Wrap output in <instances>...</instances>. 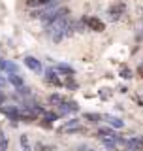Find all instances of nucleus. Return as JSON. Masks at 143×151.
Listing matches in <instances>:
<instances>
[{
    "label": "nucleus",
    "instance_id": "f257e3e1",
    "mask_svg": "<svg viewBox=\"0 0 143 151\" xmlns=\"http://www.w3.org/2000/svg\"><path fill=\"white\" fill-rule=\"evenodd\" d=\"M70 21H68V17H59V19H55V21H51V23H47V34H49L51 40H55V42H60L62 38H66L70 34Z\"/></svg>",
    "mask_w": 143,
    "mask_h": 151
},
{
    "label": "nucleus",
    "instance_id": "f03ea898",
    "mask_svg": "<svg viewBox=\"0 0 143 151\" xmlns=\"http://www.w3.org/2000/svg\"><path fill=\"white\" fill-rule=\"evenodd\" d=\"M66 13H68V9L60 8L56 2H53V4H49V6H44V8L36 9L32 15L41 19V21H45V23H51V21H55V19H59V17H66Z\"/></svg>",
    "mask_w": 143,
    "mask_h": 151
},
{
    "label": "nucleus",
    "instance_id": "7ed1b4c3",
    "mask_svg": "<svg viewBox=\"0 0 143 151\" xmlns=\"http://www.w3.org/2000/svg\"><path fill=\"white\" fill-rule=\"evenodd\" d=\"M25 66H28V68L32 70V72H36V74H40L41 72V63L38 59H34V57H25Z\"/></svg>",
    "mask_w": 143,
    "mask_h": 151
},
{
    "label": "nucleus",
    "instance_id": "20e7f679",
    "mask_svg": "<svg viewBox=\"0 0 143 151\" xmlns=\"http://www.w3.org/2000/svg\"><path fill=\"white\" fill-rule=\"evenodd\" d=\"M81 127H79V121L77 119H72L68 121L64 127H60V132H74V130H79Z\"/></svg>",
    "mask_w": 143,
    "mask_h": 151
},
{
    "label": "nucleus",
    "instance_id": "39448f33",
    "mask_svg": "<svg viewBox=\"0 0 143 151\" xmlns=\"http://www.w3.org/2000/svg\"><path fill=\"white\" fill-rule=\"evenodd\" d=\"M104 119H106L111 127H115V129H122V127H124V121H121L115 115H107V113H106V115H104Z\"/></svg>",
    "mask_w": 143,
    "mask_h": 151
},
{
    "label": "nucleus",
    "instance_id": "423d86ee",
    "mask_svg": "<svg viewBox=\"0 0 143 151\" xmlns=\"http://www.w3.org/2000/svg\"><path fill=\"white\" fill-rule=\"evenodd\" d=\"M126 145L132 149H141L143 147V136H137V138H132V140H126Z\"/></svg>",
    "mask_w": 143,
    "mask_h": 151
},
{
    "label": "nucleus",
    "instance_id": "0eeeda50",
    "mask_svg": "<svg viewBox=\"0 0 143 151\" xmlns=\"http://www.w3.org/2000/svg\"><path fill=\"white\" fill-rule=\"evenodd\" d=\"M87 25L92 28V30H104V23L100 21V19H96V17H90V19H87Z\"/></svg>",
    "mask_w": 143,
    "mask_h": 151
},
{
    "label": "nucleus",
    "instance_id": "6e6552de",
    "mask_svg": "<svg viewBox=\"0 0 143 151\" xmlns=\"http://www.w3.org/2000/svg\"><path fill=\"white\" fill-rule=\"evenodd\" d=\"M45 79H47V83L60 85V79H59V76H56V70H53V68H49V70H47V74H45Z\"/></svg>",
    "mask_w": 143,
    "mask_h": 151
},
{
    "label": "nucleus",
    "instance_id": "1a4fd4ad",
    "mask_svg": "<svg viewBox=\"0 0 143 151\" xmlns=\"http://www.w3.org/2000/svg\"><path fill=\"white\" fill-rule=\"evenodd\" d=\"M9 83L13 85V87H17V89H23V85H25V81H23V78L19 74H9Z\"/></svg>",
    "mask_w": 143,
    "mask_h": 151
},
{
    "label": "nucleus",
    "instance_id": "9d476101",
    "mask_svg": "<svg viewBox=\"0 0 143 151\" xmlns=\"http://www.w3.org/2000/svg\"><path fill=\"white\" fill-rule=\"evenodd\" d=\"M26 4H28L30 8H34V6L44 8V6H49V4H53V0H28Z\"/></svg>",
    "mask_w": 143,
    "mask_h": 151
},
{
    "label": "nucleus",
    "instance_id": "9b49d317",
    "mask_svg": "<svg viewBox=\"0 0 143 151\" xmlns=\"http://www.w3.org/2000/svg\"><path fill=\"white\" fill-rule=\"evenodd\" d=\"M55 70H59V72H64V74H74V68H72L70 64H56Z\"/></svg>",
    "mask_w": 143,
    "mask_h": 151
},
{
    "label": "nucleus",
    "instance_id": "f8f14e48",
    "mask_svg": "<svg viewBox=\"0 0 143 151\" xmlns=\"http://www.w3.org/2000/svg\"><path fill=\"white\" fill-rule=\"evenodd\" d=\"M4 70H6L8 74H17V72H19V68H17V64H15V63H6Z\"/></svg>",
    "mask_w": 143,
    "mask_h": 151
},
{
    "label": "nucleus",
    "instance_id": "ddd939ff",
    "mask_svg": "<svg viewBox=\"0 0 143 151\" xmlns=\"http://www.w3.org/2000/svg\"><path fill=\"white\" fill-rule=\"evenodd\" d=\"M98 136H100V138H107V136H115V132L109 130V129H100L98 130Z\"/></svg>",
    "mask_w": 143,
    "mask_h": 151
},
{
    "label": "nucleus",
    "instance_id": "4468645a",
    "mask_svg": "<svg viewBox=\"0 0 143 151\" xmlns=\"http://www.w3.org/2000/svg\"><path fill=\"white\" fill-rule=\"evenodd\" d=\"M45 119L47 121H53V119H56V115H55V113H45Z\"/></svg>",
    "mask_w": 143,
    "mask_h": 151
},
{
    "label": "nucleus",
    "instance_id": "2eb2a0df",
    "mask_svg": "<svg viewBox=\"0 0 143 151\" xmlns=\"http://www.w3.org/2000/svg\"><path fill=\"white\" fill-rule=\"evenodd\" d=\"M122 78H126V79H128V78H132V72H128V70L124 68V70H122Z\"/></svg>",
    "mask_w": 143,
    "mask_h": 151
},
{
    "label": "nucleus",
    "instance_id": "dca6fc26",
    "mask_svg": "<svg viewBox=\"0 0 143 151\" xmlns=\"http://www.w3.org/2000/svg\"><path fill=\"white\" fill-rule=\"evenodd\" d=\"M4 85H6V79H4L2 76H0V87H4Z\"/></svg>",
    "mask_w": 143,
    "mask_h": 151
},
{
    "label": "nucleus",
    "instance_id": "f3484780",
    "mask_svg": "<svg viewBox=\"0 0 143 151\" xmlns=\"http://www.w3.org/2000/svg\"><path fill=\"white\" fill-rule=\"evenodd\" d=\"M2 102H4V94L0 93V104H2Z\"/></svg>",
    "mask_w": 143,
    "mask_h": 151
},
{
    "label": "nucleus",
    "instance_id": "a211bd4d",
    "mask_svg": "<svg viewBox=\"0 0 143 151\" xmlns=\"http://www.w3.org/2000/svg\"><path fill=\"white\" fill-rule=\"evenodd\" d=\"M124 151H136V149H132V147H128V149H124Z\"/></svg>",
    "mask_w": 143,
    "mask_h": 151
},
{
    "label": "nucleus",
    "instance_id": "6ab92c4d",
    "mask_svg": "<svg viewBox=\"0 0 143 151\" xmlns=\"http://www.w3.org/2000/svg\"><path fill=\"white\" fill-rule=\"evenodd\" d=\"M25 151H28V149H25Z\"/></svg>",
    "mask_w": 143,
    "mask_h": 151
},
{
    "label": "nucleus",
    "instance_id": "aec40b11",
    "mask_svg": "<svg viewBox=\"0 0 143 151\" xmlns=\"http://www.w3.org/2000/svg\"><path fill=\"white\" fill-rule=\"evenodd\" d=\"M90 151H92V149H90Z\"/></svg>",
    "mask_w": 143,
    "mask_h": 151
}]
</instances>
